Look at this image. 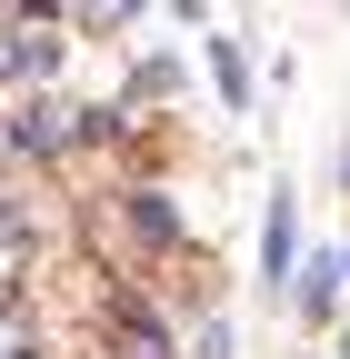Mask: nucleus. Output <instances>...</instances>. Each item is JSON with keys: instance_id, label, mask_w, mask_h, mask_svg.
<instances>
[{"instance_id": "obj_1", "label": "nucleus", "mask_w": 350, "mask_h": 359, "mask_svg": "<svg viewBox=\"0 0 350 359\" xmlns=\"http://www.w3.org/2000/svg\"><path fill=\"white\" fill-rule=\"evenodd\" d=\"M0 70H51V40H30V30H11V40H0Z\"/></svg>"}]
</instances>
